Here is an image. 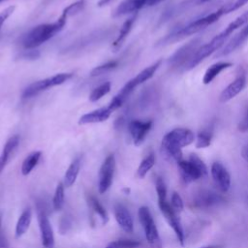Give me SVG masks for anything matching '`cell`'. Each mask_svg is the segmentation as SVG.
<instances>
[{
	"label": "cell",
	"instance_id": "cell-2",
	"mask_svg": "<svg viewBox=\"0 0 248 248\" xmlns=\"http://www.w3.org/2000/svg\"><path fill=\"white\" fill-rule=\"evenodd\" d=\"M196 136L187 128H174L168 132L162 139L161 146L163 153L176 163L183 159L182 148L194 142Z\"/></svg>",
	"mask_w": 248,
	"mask_h": 248
},
{
	"label": "cell",
	"instance_id": "cell-43",
	"mask_svg": "<svg viewBox=\"0 0 248 248\" xmlns=\"http://www.w3.org/2000/svg\"><path fill=\"white\" fill-rule=\"evenodd\" d=\"M199 248H223V245H220V244H211V245H205V246L199 247Z\"/></svg>",
	"mask_w": 248,
	"mask_h": 248
},
{
	"label": "cell",
	"instance_id": "cell-26",
	"mask_svg": "<svg viewBox=\"0 0 248 248\" xmlns=\"http://www.w3.org/2000/svg\"><path fill=\"white\" fill-rule=\"evenodd\" d=\"M41 156H42L41 151H33L29 155H27V157L24 159L21 165V173L23 175L29 174L33 170V169L38 165L41 159Z\"/></svg>",
	"mask_w": 248,
	"mask_h": 248
},
{
	"label": "cell",
	"instance_id": "cell-31",
	"mask_svg": "<svg viewBox=\"0 0 248 248\" xmlns=\"http://www.w3.org/2000/svg\"><path fill=\"white\" fill-rule=\"evenodd\" d=\"M110 91V82H105L102 83L101 85L97 86L96 88H94L90 95H89V100L91 102H97L98 100H100L102 97H104L105 95H107L108 92Z\"/></svg>",
	"mask_w": 248,
	"mask_h": 248
},
{
	"label": "cell",
	"instance_id": "cell-44",
	"mask_svg": "<svg viewBox=\"0 0 248 248\" xmlns=\"http://www.w3.org/2000/svg\"><path fill=\"white\" fill-rule=\"evenodd\" d=\"M112 0H100L99 2H98V6L99 7H104V6H106V5H108L109 2H111Z\"/></svg>",
	"mask_w": 248,
	"mask_h": 248
},
{
	"label": "cell",
	"instance_id": "cell-37",
	"mask_svg": "<svg viewBox=\"0 0 248 248\" xmlns=\"http://www.w3.org/2000/svg\"><path fill=\"white\" fill-rule=\"evenodd\" d=\"M247 3H248V0H234V1L231 2V3H228V4L224 5L221 8L223 9L224 15H227V14H230L232 12H234V11L238 10L239 8L243 7Z\"/></svg>",
	"mask_w": 248,
	"mask_h": 248
},
{
	"label": "cell",
	"instance_id": "cell-29",
	"mask_svg": "<svg viewBox=\"0 0 248 248\" xmlns=\"http://www.w3.org/2000/svg\"><path fill=\"white\" fill-rule=\"evenodd\" d=\"M155 160H156V158H155V154L153 152H150L146 157H144L138 168L137 176L139 178H143L147 174V172L153 168V166L155 164Z\"/></svg>",
	"mask_w": 248,
	"mask_h": 248
},
{
	"label": "cell",
	"instance_id": "cell-10",
	"mask_svg": "<svg viewBox=\"0 0 248 248\" xmlns=\"http://www.w3.org/2000/svg\"><path fill=\"white\" fill-rule=\"evenodd\" d=\"M158 205H159V208H160L162 214L164 215L165 219L169 223L170 227L173 230V232L177 237V240L183 246L184 241H185V234H184V231H183V228L181 225L179 214H177L171 208L170 204L168 202L167 200L158 202Z\"/></svg>",
	"mask_w": 248,
	"mask_h": 248
},
{
	"label": "cell",
	"instance_id": "cell-18",
	"mask_svg": "<svg viewBox=\"0 0 248 248\" xmlns=\"http://www.w3.org/2000/svg\"><path fill=\"white\" fill-rule=\"evenodd\" d=\"M114 217L119 227L126 232L131 233L134 231L133 218L128 209L121 203H115L113 207Z\"/></svg>",
	"mask_w": 248,
	"mask_h": 248
},
{
	"label": "cell",
	"instance_id": "cell-36",
	"mask_svg": "<svg viewBox=\"0 0 248 248\" xmlns=\"http://www.w3.org/2000/svg\"><path fill=\"white\" fill-rule=\"evenodd\" d=\"M170 206L171 208L177 213L180 214V212H182L183 208H184V203H183V200L181 198V196L177 193V192H173L170 198Z\"/></svg>",
	"mask_w": 248,
	"mask_h": 248
},
{
	"label": "cell",
	"instance_id": "cell-48",
	"mask_svg": "<svg viewBox=\"0 0 248 248\" xmlns=\"http://www.w3.org/2000/svg\"><path fill=\"white\" fill-rule=\"evenodd\" d=\"M247 201H248V198H247Z\"/></svg>",
	"mask_w": 248,
	"mask_h": 248
},
{
	"label": "cell",
	"instance_id": "cell-42",
	"mask_svg": "<svg viewBox=\"0 0 248 248\" xmlns=\"http://www.w3.org/2000/svg\"><path fill=\"white\" fill-rule=\"evenodd\" d=\"M241 155H242L243 159H244L246 162H248V145H246V146H244V147L242 148Z\"/></svg>",
	"mask_w": 248,
	"mask_h": 248
},
{
	"label": "cell",
	"instance_id": "cell-4",
	"mask_svg": "<svg viewBox=\"0 0 248 248\" xmlns=\"http://www.w3.org/2000/svg\"><path fill=\"white\" fill-rule=\"evenodd\" d=\"M223 15H224L223 9L220 8L217 11H215L209 15H206L204 16H202L196 20H193L190 23H188L187 25L181 27L180 29L175 30L174 32L167 35L164 39H162L160 41L159 44H161V45L170 44V43H173L178 40H181L183 38H186L188 36L194 35V34L202 31V29L206 28L208 25H211L212 23L216 22Z\"/></svg>",
	"mask_w": 248,
	"mask_h": 248
},
{
	"label": "cell",
	"instance_id": "cell-47",
	"mask_svg": "<svg viewBox=\"0 0 248 248\" xmlns=\"http://www.w3.org/2000/svg\"><path fill=\"white\" fill-rule=\"evenodd\" d=\"M3 1H6V0H0V3H1V2H3Z\"/></svg>",
	"mask_w": 248,
	"mask_h": 248
},
{
	"label": "cell",
	"instance_id": "cell-46",
	"mask_svg": "<svg viewBox=\"0 0 248 248\" xmlns=\"http://www.w3.org/2000/svg\"><path fill=\"white\" fill-rule=\"evenodd\" d=\"M196 1H197V3L201 4V3H204V2H207V1H209V0H196Z\"/></svg>",
	"mask_w": 248,
	"mask_h": 248
},
{
	"label": "cell",
	"instance_id": "cell-5",
	"mask_svg": "<svg viewBox=\"0 0 248 248\" xmlns=\"http://www.w3.org/2000/svg\"><path fill=\"white\" fill-rule=\"evenodd\" d=\"M162 63V60H157L155 63H153L152 65L146 67L145 69H143L142 71H140L135 78H133L132 79H130L123 87L122 89L118 92L117 95H115L112 100L110 101V103L108 104V108L111 111L116 110L117 108H119L127 100V98L130 96V94L133 92V90L140 85L141 83L145 82L146 80L150 79L154 74L156 73V71L158 70V68L160 67Z\"/></svg>",
	"mask_w": 248,
	"mask_h": 248
},
{
	"label": "cell",
	"instance_id": "cell-24",
	"mask_svg": "<svg viewBox=\"0 0 248 248\" xmlns=\"http://www.w3.org/2000/svg\"><path fill=\"white\" fill-rule=\"evenodd\" d=\"M32 220V210L29 207H26L21 214L19 215L16 225V237H21L29 229Z\"/></svg>",
	"mask_w": 248,
	"mask_h": 248
},
{
	"label": "cell",
	"instance_id": "cell-30",
	"mask_svg": "<svg viewBox=\"0 0 248 248\" xmlns=\"http://www.w3.org/2000/svg\"><path fill=\"white\" fill-rule=\"evenodd\" d=\"M64 202H65V186L62 182H59L56 186L53 200H52L53 209L55 211L60 210L64 205Z\"/></svg>",
	"mask_w": 248,
	"mask_h": 248
},
{
	"label": "cell",
	"instance_id": "cell-34",
	"mask_svg": "<svg viewBox=\"0 0 248 248\" xmlns=\"http://www.w3.org/2000/svg\"><path fill=\"white\" fill-rule=\"evenodd\" d=\"M118 66V62L115 60H111L108 61L107 63H104L102 65H99L97 67H95L94 69H92V71L90 72V76L91 77H97L103 74H106L108 72H110L111 70L115 69Z\"/></svg>",
	"mask_w": 248,
	"mask_h": 248
},
{
	"label": "cell",
	"instance_id": "cell-11",
	"mask_svg": "<svg viewBox=\"0 0 248 248\" xmlns=\"http://www.w3.org/2000/svg\"><path fill=\"white\" fill-rule=\"evenodd\" d=\"M115 170V158L113 154L108 155L103 162L99 171L98 190L100 194H105L111 186Z\"/></svg>",
	"mask_w": 248,
	"mask_h": 248
},
{
	"label": "cell",
	"instance_id": "cell-1",
	"mask_svg": "<svg viewBox=\"0 0 248 248\" xmlns=\"http://www.w3.org/2000/svg\"><path fill=\"white\" fill-rule=\"evenodd\" d=\"M247 22H248V12H245L242 15L238 16L236 18H234L232 22H230L229 25L224 30H222L218 35L213 37L208 43L201 46L197 49V51L195 52V54L193 55V57L191 58L189 63L186 65L185 69L191 70V69L195 68L206 57H208L213 52L220 49L223 46V45L227 42L229 37L235 30L244 26Z\"/></svg>",
	"mask_w": 248,
	"mask_h": 248
},
{
	"label": "cell",
	"instance_id": "cell-6",
	"mask_svg": "<svg viewBox=\"0 0 248 248\" xmlns=\"http://www.w3.org/2000/svg\"><path fill=\"white\" fill-rule=\"evenodd\" d=\"M177 165L180 177L185 183H191L207 176L206 165L195 153H191L187 160L182 159Z\"/></svg>",
	"mask_w": 248,
	"mask_h": 248
},
{
	"label": "cell",
	"instance_id": "cell-8",
	"mask_svg": "<svg viewBox=\"0 0 248 248\" xmlns=\"http://www.w3.org/2000/svg\"><path fill=\"white\" fill-rule=\"evenodd\" d=\"M139 220L144 231V234L148 244L152 248H161L162 242L159 235L158 229L147 206H140L138 212Z\"/></svg>",
	"mask_w": 248,
	"mask_h": 248
},
{
	"label": "cell",
	"instance_id": "cell-35",
	"mask_svg": "<svg viewBox=\"0 0 248 248\" xmlns=\"http://www.w3.org/2000/svg\"><path fill=\"white\" fill-rule=\"evenodd\" d=\"M155 188L157 192L158 202L166 201L167 200V187L165 184V181L162 177L158 176L155 180Z\"/></svg>",
	"mask_w": 248,
	"mask_h": 248
},
{
	"label": "cell",
	"instance_id": "cell-41",
	"mask_svg": "<svg viewBox=\"0 0 248 248\" xmlns=\"http://www.w3.org/2000/svg\"><path fill=\"white\" fill-rule=\"evenodd\" d=\"M1 224H2V218H1V214H0V248H9L7 239H6L5 235L3 234Z\"/></svg>",
	"mask_w": 248,
	"mask_h": 248
},
{
	"label": "cell",
	"instance_id": "cell-19",
	"mask_svg": "<svg viewBox=\"0 0 248 248\" xmlns=\"http://www.w3.org/2000/svg\"><path fill=\"white\" fill-rule=\"evenodd\" d=\"M111 112L112 111L108 108V107L101 108L92 110L88 113H85V114L81 115V117L78 119V124L79 125H84V124L104 122V121L108 119Z\"/></svg>",
	"mask_w": 248,
	"mask_h": 248
},
{
	"label": "cell",
	"instance_id": "cell-13",
	"mask_svg": "<svg viewBox=\"0 0 248 248\" xmlns=\"http://www.w3.org/2000/svg\"><path fill=\"white\" fill-rule=\"evenodd\" d=\"M152 120L135 119L129 122L128 129L135 145H140L152 128Z\"/></svg>",
	"mask_w": 248,
	"mask_h": 248
},
{
	"label": "cell",
	"instance_id": "cell-3",
	"mask_svg": "<svg viewBox=\"0 0 248 248\" xmlns=\"http://www.w3.org/2000/svg\"><path fill=\"white\" fill-rule=\"evenodd\" d=\"M66 19L67 17L61 15L54 22L40 24L32 28L22 39L23 47L26 49H33L46 43L64 28Z\"/></svg>",
	"mask_w": 248,
	"mask_h": 248
},
{
	"label": "cell",
	"instance_id": "cell-40",
	"mask_svg": "<svg viewBox=\"0 0 248 248\" xmlns=\"http://www.w3.org/2000/svg\"><path fill=\"white\" fill-rule=\"evenodd\" d=\"M40 56V52L38 50H33V49H28L25 50L22 54L21 57L25 59H36Z\"/></svg>",
	"mask_w": 248,
	"mask_h": 248
},
{
	"label": "cell",
	"instance_id": "cell-28",
	"mask_svg": "<svg viewBox=\"0 0 248 248\" xmlns=\"http://www.w3.org/2000/svg\"><path fill=\"white\" fill-rule=\"evenodd\" d=\"M213 137L212 128H203L201 130L196 138V147L197 148H206L211 144Z\"/></svg>",
	"mask_w": 248,
	"mask_h": 248
},
{
	"label": "cell",
	"instance_id": "cell-45",
	"mask_svg": "<svg viewBox=\"0 0 248 248\" xmlns=\"http://www.w3.org/2000/svg\"><path fill=\"white\" fill-rule=\"evenodd\" d=\"M163 1H166V0H152L151 6H154V5H156V4H159V3L163 2Z\"/></svg>",
	"mask_w": 248,
	"mask_h": 248
},
{
	"label": "cell",
	"instance_id": "cell-23",
	"mask_svg": "<svg viewBox=\"0 0 248 248\" xmlns=\"http://www.w3.org/2000/svg\"><path fill=\"white\" fill-rule=\"evenodd\" d=\"M136 18H137V15H133L131 17L126 19L124 21V23L122 24V26L120 28V31H119V34H118V36L116 37L115 41L112 43V46H111V47L114 51L118 50L121 47V46L123 45L124 41L126 40L128 34L130 33V31L133 27V24H134Z\"/></svg>",
	"mask_w": 248,
	"mask_h": 248
},
{
	"label": "cell",
	"instance_id": "cell-39",
	"mask_svg": "<svg viewBox=\"0 0 248 248\" xmlns=\"http://www.w3.org/2000/svg\"><path fill=\"white\" fill-rule=\"evenodd\" d=\"M237 130L241 133L248 132V108H246L243 117L241 118V120L239 121V123L237 125Z\"/></svg>",
	"mask_w": 248,
	"mask_h": 248
},
{
	"label": "cell",
	"instance_id": "cell-38",
	"mask_svg": "<svg viewBox=\"0 0 248 248\" xmlns=\"http://www.w3.org/2000/svg\"><path fill=\"white\" fill-rule=\"evenodd\" d=\"M16 7L13 6H9L6 9H4L2 12H0V30L2 28V25L4 24V22L7 20V18L14 13Z\"/></svg>",
	"mask_w": 248,
	"mask_h": 248
},
{
	"label": "cell",
	"instance_id": "cell-22",
	"mask_svg": "<svg viewBox=\"0 0 248 248\" xmlns=\"http://www.w3.org/2000/svg\"><path fill=\"white\" fill-rule=\"evenodd\" d=\"M232 66V62H226V61H220V62H216L214 64H212L211 66H209L202 78V82L203 84H209L216 77L219 76V74L228 69L231 68Z\"/></svg>",
	"mask_w": 248,
	"mask_h": 248
},
{
	"label": "cell",
	"instance_id": "cell-32",
	"mask_svg": "<svg viewBox=\"0 0 248 248\" xmlns=\"http://www.w3.org/2000/svg\"><path fill=\"white\" fill-rule=\"evenodd\" d=\"M85 0H78L75 3H72L70 4L69 6H67L63 12H62V16H64L65 17H69V16H76L78 15V13H80L84 7H85Z\"/></svg>",
	"mask_w": 248,
	"mask_h": 248
},
{
	"label": "cell",
	"instance_id": "cell-16",
	"mask_svg": "<svg viewBox=\"0 0 248 248\" xmlns=\"http://www.w3.org/2000/svg\"><path fill=\"white\" fill-rule=\"evenodd\" d=\"M248 39V22L241 28V30L236 33L218 52L215 54V57H223L229 55L236 48H238L246 40Z\"/></svg>",
	"mask_w": 248,
	"mask_h": 248
},
{
	"label": "cell",
	"instance_id": "cell-33",
	"mask_svg": "<svg viewBox=\"0 0 248 248\" xmlns=\"http://www.w3.org/2000/svg\"><path fill=\"white\" fill-rule=\"evenodd\" d=\"M140 245L139 240L135 239H119L108 243L105 248H138Z\"/></svg>",
	"mask_w": 248,
	"mask_h": 248
},
{
	"label": "cell",
	"instance_id": "cell-7",
	"mask_svg": "<svg viewBox=\"0 0 248 248\" xmlns=\"http://www.w3.org/2000/svg\"><path fill=\"white\" fill-rule=\"evenodd\" d=\"M73 78L72 73H60L53 75L51 77L37 80L31 84H29L22 92V98L27 99L31 98L48 88H51L56 85H60L64 83L65 81L69 80L70 78Z\"/></svg>",
	"mask_w": 248,
	"mask_h": 248
},
{
	"label": "cell",
	"instance_id": "cell-15",
	"mask_svg": "<svg viewBox=\"0 0 248 248\" xmlns=\"http://www.w3.org/2000/svg\"><path fill=\"white\" fill-rule=\"evenodd\" d=\"M221 202H223L222 196L210 190H202L200 193H198L193 199L194 206L202 209L212 207L220 203Z\"/></svg>",
	"mask_w": 248,
	"mask_h": 248
},
{
	"label": "cell",
	"instance_id": "cell-20",
	"mask_svg": "<svg viewBox=\"0 0 248 248\" xmlns=\"http://www.w3.org/2000/svg\"><path fill=\"white\" fill-rule=\"evenodd\" d=\"M146 7V0H124L114 10L112 16L119 17L130 13H135Z\"/></svg>",
	"mask_w": 248,
	"mask_h": 248
},
{
	"label": "cell",
	"instance_id": "cell-21",
	"mask_svg": "<svg viewBox=\"0 0 248 248\" xmlns=\"http://www.w3.org/2000/svg\"><path fill=\"white\" fill-rule=\"evenodd\" d=\"M19 144V137L18 136H13L11 137L5 143L3 150L0 155V173L4 170L5 167L7 166L11 155L16 150V148Z\"/></svg>",
	"mask_w": 248,
	"mask_h": 248
},
{
	"label": "cell",
	"instance_id": "cell-27",
	"mask_svg": "<svg viewBox=\"0 0 248 248\" xmlns=\"http://www.w3.org/2000/svg\"><path fill=\"white\" fill-rule=\"evenodd\" d=\"M87 202L89 206L91 207V209L101 218L102 223L104 225H106L108 222V211L106 210V208L103 206V204L94 197V196H88L87 198Z\"/></svg>",
	"mask_w": 248,
	"mask_h": 248
},
{
	"label": "cell",
	"instance_id": "cell-12",
	"mask_svg": "<svg viewBox=\"0 0 248 248\" xmlns=\"http://www.w3.org/2000/svg\"><path fill=\"white\" fill-rule=\"evenodd\" d=\"M39 229L41 232L42 244L45 248H53L54 246V234L51 224L45 212V210L38 206L37 207Z\"/></svg>",
	"mask_w": 248,
	"mask_h": 248
},
{
	"label": "cell",
	"instance_id": "cell-14",
	"mask_svg": "<svg viewBox=\"0 0 248 248\" xmlns=\"http://www.w3.org/2000/svg\"><path fill=\"white\" fill-rule=\"evenodd\" d=\"M210 172L218 189L223 193L228 192L231 187V175L228 170L220 162H214L211 165Z\"/></svg>",
	"mask_w": 248,
	"mask_h": 248
},
{
	"label": "cell",
	"instance_id": "cell-9",
	"mask_svg": "<svg viewBox=\"0 0 248 248\" xmlns=\"http://www.w3.org/2000/svg\"><path fill=\"white\" fill-rule=\"evenodd\" d=\"M201 39H194L189 43L185 44L181 47H179L169 59V63L170 66L179 68V67H186L189 63L197 49L200 47Z\"/></svg>",
	"mask_w": 248,
	"mask_h": 248
},
{
	"label": "cell",
	"instance_id": "cell-25",
	"mask_svg": "<svg viewBox=\"0 0 248 248\" xmlns=\"http://www.w3.org/2000/svg\"><path fill=\"white\" fill-rule=\"evenodd\" d=\"M80 158H76L68 167L65 175H64V181L63 184L65 187H71L75 184L78 175L79 173V170H80Z\"/></svg>",
	"mask_w": 248,
	"mask_h": 248
},
{
	"label": "cell",
	"instance_id": "cell-17",
	"mask_svg": "<svg viewBox=\"0 0 248 248\" xmlns=\"http://www.w3.org/2000/svg\"><path fill=\"white\" fill-rule=\"evenodd\" d=\"M245 85H246V77L244 75L238 76L221 92L219 96V101L221 103L229 102L230 100L233 99L237 94H239L244 89Z\"/></svg>",
	"mask_w": 248,
	"mask_h": 248
}]
</instances>
